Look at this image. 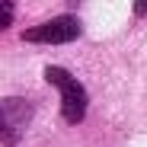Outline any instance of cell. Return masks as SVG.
Here are the masks:
<instances>
[{
    "label": "cell",
    "instance_id": "obj_1",
    "mask_svg": "<svg viewBox=\"0 0 147 147\" xmlns=\"http://www.w3.org/2000/svg\"><path fill=\"white\" fill-rule=\"evenodd\" d=\"M45 80L51 83L58 93H61V118L67 125H80L83 115H86V106H90V96H86V86L74 77L70 70L64 67H45Z\"/></svg>",
    "mask_w": 147,
    "mask_h": 147
},
{
    "label": "cell",
    "instance_id": "obj_2",
    "mask_svg": "<svg viewBox=\"0 0 147 147\" xmlns=\"http://www.w3.org/2000/svg\"><path fill=\"white\" fill-rule=\"evenodd\" d=\"M29 121H32V102L22 99V96H7L0 102V138H3V147L19 144Z\"/></svg>",
    "mask_w": 147,
    "mask_h": 147
},
{
    "label": "cell",
    "instance_id": "obj_3",
    "mask_svg": "<svg viewBox=\"0 0 147 147\" xmlns=\"http://www.w3.org/2000/svg\"><path fill=\"white\" fill-rule=\"evenodd\" d=\"M83 26L77 16H58V19H48L42 26H32L22 32L26 42H42V45H67L74 38H80Z\"/></svg>",
    "mask_w": 147,
    "mask_h": 147
},
{
    "label": "cell",
    "instance_id": "obj_4",
    "mask_svg": "<svg viewBox=\"0 0 147 147\" xmlns=\"http://www.w3.org/2000/svg\"><path fill=\"white\" fill-rule=\"evenodd\" d=\"M0 10H3V16H0V29H10L13 26V3H10V0H3V3H0Z\"/></svg>",
    "mask_w": 147,
    "mask_h": 147
}]
</instances>
